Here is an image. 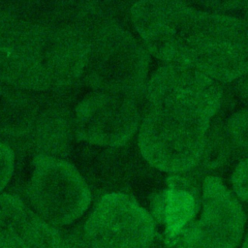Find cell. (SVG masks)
I'll use <instances>...</instances> for the list:
<instances>
[{
    "mask_svg": "<svg viewBox=\"0 0 248 248\" xmlns=\"http://www.w3.org/2000/svg\"><path fill=\"white\" fill-rule=\"evenodd\" d=\"M133 25L149 53L165 64L198 71L218 82L248 74V19L181 1H140Z\"/></svg>",
    "mask_w": 248,
    "mask_h": 248,
    "instance_id": "6da1fadb",
    "label": "cell"
},
{
    "mask_svg": "<svg viewBox=\"0 0 248 248\" xmlns=\"http://www.w3.org/2000/svg\"><path fill=\"white\" fill-rule=\"evenodd\" d=\"M86 51L70 26L15 18L0 36V83L30 92L70 86L82 78Z\"/></svg>",
    "mask_w": 248,
    "mask_h": 248,
    "instance_id": "7a4b0ae2",
    "label": "cell"
},
{
    "mask_svg": "<svg viewBox=\"0 0 248 248\" xmlns=\"http://www.w3.org/2000/svg\"><path fill=\"white\" fill-rule=\"evenodd\" d=\"M82 78L94 91L138 95L146 85L149 52L133 33L108 21L86 39Z\"/></svg>",
    "mask_w": 248,
    "mask_h": 248,
    "instance_id": "3957f363",
    "label": "cell"
},
{
    "mask_svg": "<svg viewBox=\"0 0 248 248\" xmlns=\"http://www.w3.org/2000/svg\"><path fill=\"white\" fill-rule=\"evenodd\" d=\"M210 125L182 112L148 108L139 128L140 153L159 170H192L202 156Z\"/></svg>",
    "mask_w": 248,
    "mask_h": 248,
    "instance_id": "277c9868",
    "label": "cell"
},
{
    "mask_svg": "<svg viewBox=\"0 0 248 248\" xmlns=\"http://www.w3.org/2000/svg\"><path fill=\"white\" fill-rule=\"evenodd\" d=\"M30 207L54 227L74 223L88 209L91 193L77 168L68 161L36 155L27 187Z\"/></svg>",
    "mask_w": 248,
    "mask_h": 248,
    "instance_id": "5b68a950",
    "label": "cell"
},
{
    "mask_svg": "<svg viewBox=\"0 0 248 248\" xmlns=\"http://www.w3.org/2000/svg\"><path fill=\"white\" fill-rule=\"evenodd\" d=\"M153 218L134 198L113 192L103 196L84 225L89 248H148Z\"/></svg>",
    "mask_w": 248,
    "mask_h": 248,
    "instance_id": "8992f818",
    "label": "cell"
},
{
    "mask_svg": "<svg viewBox=\"0 0 248 248\" xmlns=\"http://www.w3.org/2000/svg\"><path fill=\"white\" fill-rule=\"evenodd\" d=\"M76 138L89 143L119 147L140 125V112L133 97L102 91L86 95L74 113Z\"/></svg>",
    "mask_w": 248,
    "mask_h": 248,
    "instance_id": "52a82bcc",
    "label": "cell"
},
{
    "mask_svg": "<svg viewBox=\"0 0 248 248\" xmlns=\"http://www.w3.org/2000/svg\"><path fill=\"white\" fill-rule=\"evenodd\" d=\"M148 108L184 105L204 109L216 115L223 89L220 82L192 69L165 64L146 82Z\"/></svg>",
    "mask_w": 248,
    "mask_h": 248,
    "instance_id": "ba28073f",
    "label": "cell"
},
{
    "mask_svg": "<svg viewBox=\"0 0 248 248\" xmlns=\"http://www.w3.org/2000/svg\"><path fill=\"white\" fill-rule=\"evenodd\" d=\"M0 248H69L56 227L19 197L0 194Z\"/></svg>",
    "mask_w": 248,
    "mask_h": 248,
    "instance_id": "9c48e42d",
    "label": "cell"
},
{
    "mask_svg": "<svg viewBox=\"0 0 248 248\" xmlns=\"http://www.w3.org/2000/svg\"><path fill=\"white\" fill-rule=\"evenodd\" d=\"M201 202L200 218L190 228L234 248L241 238L245 223L244 212L235 195L218 176H206Z\"/></svg>",
    "mask_w": 248,
    "mask_h": 248,
    "instance_id": "30bf717a",
    "label": "cell"
},
{
    "mask_svg": "<svg viewBox=\"0 0 248 248\" xmlns=\"http://www.w3.org/2000/svg\"><path fill=\"white\" fill-rule=\"evenodd\" d=\"M28 137L37 155L61 158L68 152L76 137L74 115L57 105L41 108Z\"/></svg>",
    "mask_w": 248,
    "mask_h": 248,
    "instance_id": "8fae6325",
    "label": "cell"
},
{
    "mask_svg": "<svg viewBox=\"0 0 248 248\" xmlns=\"http://www.w3.org/2000/svg\"><path fill=\"white\" fill-rule=\"evenodd\" d=\"M32 92L0 83V136L28 137L41 110Z\"/></svg>",
    "mask_w": 248,
    "mask_h": 248,
    "instance_id": "7c38bea8",
    "label": "cell"
},
{
    "mask_svg": "<svg viewBox=\"0 0 248 248\" xmlns=\"http://www.w3.org/2000/svg\"><path fill=\"white\" fill-rule=\"evenodd\" d=\"M243 153L232 140L227 123L214 118L207 133L202 156L195 169L215 171L235 163L237 155Z\"/></svg>",
    "mask_w": 248,
    "mask_h": 248,
    "instance_id": "4fadbf2b",
    "label": "cell"
},
{
    "mask_svg": "<svg viewBox=\"0 0 248 248\" xmlns=\"http://www.w3.org/2000/svg\"><path fill=\"white\" fill-rule=\"evenodd\" d=\"M197 202L182 182H171L163 198V215L170 237L179 234L195 216Z\"/></svg>",
    "mask_w": 248,
    "mask_h": 248,
    "instance_id": "5bb4252c",
    "label": "cell"
},
{
    "mask_svg": "<svg viewBox=\"0 0 248 248\" xmlns=\"http://www.w3.org/2000/svg\"><path fill=\"white\" fill-rule=\"evenodd\" d=\"M226 123L233 142L244 153H248V108L233 112Z\"/></svg>",
    "mask_w": 248,
    "mask_h": 248,
    "instance_id": "9a60e30c",
    "label": "cell"
},
{
    "mask_svg": "<svg viewBox=\"0 0 248 248\" xmlns=\"http://www.w3.org/2000/svg\"><path fill=\"white\" fill-rule=\"evenodd\" d=\"M232 185L234 194L248 202V156L243 157L233 168Z\"/></svg>",
    "mask_w": 248,
    "mask_h": 248,
    "instance_id": "2e32d148",
    "label": "cell"
},
{
    "mask_svg": "<svg viewBox=\"0 0 248 248\" xmlns=\"http://www.w3.org/2000/svg\"><path fill=\"white\" fill-rule=\"evenodd\" d=\"M179 248H232L221 241L209 238L189 228Z\"/></svg>",
    "mask_w": 248,
    "mask_h": 248,
    "instance_id": "e0dca14e",
    "label": "cell"
},
{
    "mask_svg": "<svg viewBox=\"0 0 248 248\" xmlns=\"http://www.w3.org/2000/svg\"><path fill=\"white\" fill-rule=\"evenodd\" d=\"M15 168V155L13 150L0 141V192L12 178Z\"/></svg>",
    "mask_w": 248,
    "mask_h": 248,
    "instance_id": "ac0fdd59",
    "label": "cell"
},
{
    "mask_svg": "<svg viewBox=\"0 0 248 248\" xmlns=\"http://www.w3.org/2000/svg\"><path fill=\"white\" fill-rule=\"evenodd\" d=\"M235 89L239 98L247 105L248 108V74L235 81Z\"/></svg>",
    "mask_w": 248,
    "mask_h": 248,
    "instance_id": "d6986e66",
    "label": "cell"
},
{
    "mask_svg": "<svg viewBox=\"0 0 248 248\" xmlns=\"http://www.w3.org/2000/svg\"><path fill=\"white\" fill-rule=\"evenodd\" d=\"M242 248H248V232L246 234V237H245V240H244V243H243V247Z\"/></svg>",
    "mask_w": 248,
    "mask_h": 248,
    "instance_id": "ffe728a7",
    "label": "cell"
},
{
    "mask_svg": "<svg viewBox=\"0 0 248 248\" xmlns=\"http://www.w3.org/2000/svg\"><path fill=\"white\" fill-rule=\"evenodd\" d=\"M245 15H246V18L248 19V2H245Z\"/></svg>",
    "mask_w": 248,
    "mask_h": 248,
    "instance_id": "44dd1931",
    "label": "cell"
}]
</instances>
